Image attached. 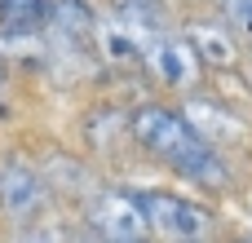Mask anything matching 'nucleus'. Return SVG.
<instances>
[{
  "label": "nucleus",
  "instance_id": "nucleus-1",
  "mask_svg": "<svg viewBox=\"0 0 252 243\" xmlns=\"http://www.w3.org/2000/svg\"><path fill=\"white\" fill-rule=\"evenodd\" d=\"M128 124H133V151L151 164H159L168 177L208 190V195H230L235 190V159L221 155L217 146H208L177 106L168 102H137L128 106Z\"/></svg>",
  "mask_w": 252,
  "mask_h": 243
},
{
  "label": "nucleus",
  "instance_id": "nucleus-2",
  "mask_svg": "<svg viewBox=\"0 0 252 243\" xmlns=\"http://www.w3.org/2000/svg\"><path fill=\"white\" fill-rule=\"evenodd\" d=\"M142 221H146V235L159 243H217L221 235V217L217 208L182 195V190H168V186H128Z\"/></svg>",
  "mask_w": 252,
  "mask_h": 243
},
{
  "label": "nucleus",
  "instance_id": "nucleus-3",
  "mask_svg": "<svg viewBox=\"0 0 252 243\" xmlns=\"http://www.w3.org/2000/svg\"><path fill=\"white\" fill-rule=\"evenodd\" d=\"M58 195L44 177V168L27 155H4L0 159V217L18 230V226H40L49 221Z\"/></svg>",
  "mask_w": 252,
  "mask_h": 243
},
{
  "label": "nucleus",
  "instance_id": "nucleus-4",
  "mask_svg": "<svg viewBox=\"0 0 252 243\" xmlns=\"http://www.w3.org/2000/svg\"><path fill=\"white\" fill-rule=\"evenodd\" d=\"M182 120L208 142V146H217L221 155H244L252 151V115L248 111H239V106H230L226 97H217V93H208V89H195V93H186L182 97Z\"/></svg>",
  "mask_w": 252,
  "mask_h": 243
},
{
  "label": "nucleus",
  "instance_id": "nucleus-5",
  "mask_svg": "<svg viewBox=\"0 0 252 243\" xmlns=\"http://www.w3.org/2000/svg\"><path fill=\"white\" fill-rule=\"evenodd\" d=\"M80 221L93 239H151L128 186H93L80 199Z\"/></svg>",
  "mask_w": 252,
  "mask_h": 243
},
{
  "label": "nucleus",
  "instance_id": "nucleus-6",
  "mask_svg": "<svg viewBox=\"0 0 252 243\" xmlns=\"http://www.w3.org/2000/svg\"><path fill=\"white\" fill-rule=\"evenodd\" d=\"M142 71H151V80L159 84V89H168V93H195V89H204V62H199V53L190 49V40L182 35V31H164V35H155L151 44H146V62H142Z\"/></svg>",
  "mask_w": 252,
  "mask_h": 243
},
{
  "label": "nucleus",
  "instance_id": "nucleus-7",
  "mask_svg": "<svg viewBox=\"0 0 252 243\" xmlns=\"http://www.w3.org/2000/svg\"><path fill=\"white\" fill-rule=\"evenodd\" d=\"M80 142H84V151L97 155V159H111V155L128 151V146H133L128 106H120V102H97V106H89L84 120H80Z\"/></svg>",
  "mask_w": 252,
  "mask_h": 243
},
{
  "label": "nucleus",
  "instance_id": "nucleus-8",
  "mask_svg": "<svg viewBox=\"0 0 252 243\" xmlns=\"http://www.w3.org/2000/svg\"><path fill=\"white\" fill-rule=\"evenodd\" d=\"M182 35H186L190 49L199 53L204 71H239L244 44L230 35V27H226L217 13H208V18H186V22H182Z\"/></svg>",
  "mask_w": 252,
  "mask_h": 243
},
{
  "label": "nucleus",
  "instance_id": "nucleus-9",
  "mask_svg": "<svg viewBox=\"0 0 252 243\" xmlns=\"http://www.w3.org/2000/svg\"><path fill=\"white\" fill-rule=\"evenodd\" d=\"M49 31V0H0V35L31 40Z\"/></svg>",
  "mask_w": 252,
  "mask_h": 243
},
{
  "label": "nucleus",
  "instance_id": "nucleus-10",
  "mask_svg": "<svg viewBox=\"0 0 252 243\" xmlns=\"http://www.w3.org/2000/svg\"><path fill=\"white\" fill-rule=\"evenodd\" d=\"M213 13L230 27V35L252 53V0H213Z\"/></svg>",
  "mask_w": 252,
  "mask_h": 243
},
{
  "label": "nucleus",
  "instance_id": "nucleus-11",
  "mask_svg": "<svg viewBox=\"0 0 252 243\" xmlns=\"http://www.w3.org/2000/svg\"><path fill=\"white\" fill-rule=\"evenodd\" d=\"M9 243H66V235L53 221H40V226H18Z\"/></svg>",
  "mask_w": 252,
  "mask_h": 243
},
{
  "label": "nucleus",
  "instance_id": "nucleus-12",
  "mask_svg": "<svg viewBox=\"0 0 252 243\" xmlns=\"http://www.w3.org/2000/svg\"><path fill=\"white\" fill-rule=\"evenodd\" d=\"M4 93H9V71L0 66V111H4Z\"/></svg>",
  "mask_w": 252,
  "mask_h": 243
},
{
  "label": "nucleus",
  "instance_id": "nucleus-13",
  "mask_svg": "<svg viewBox=\"0 0 252 243\" xmlns=\"http://www.w3.org/2000/svg\"><path fill=\"white\" fill-rule=\"evenodd\" d=\"M89 243H146V239H93L89 235Z\"/></svg>",
  "mask_w": 252,
  "mask_h": 243
},
{
  "label": "nucleus",
  "instance_id": "nucleus-14",
  "mask_svg": "<svg viewBox=\"0 0 252 243\" xmlns=\"http://www.w3.org/2000/svg\"><path fill=\"white\" fill-rule=\"evenodd\" d=\"M244 243H252V239H244Z\"/></svg>",
  "mask_w": 252,
  "mask_h": 243
}]
</instances>
